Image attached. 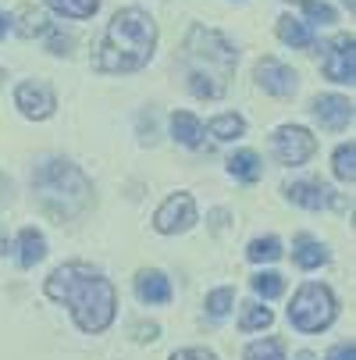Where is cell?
<instances>
[{"mask_svg": "<svg viewBox=\"0 0 356 360\" xmlns=\"http://www.w3.org/2000/svg\"><path fill=\"white\" fill-rule=\"evenodd\" d=\"M46 296L54 303H65L72 311V321L86 335L107 332L118 318V292L111 278H104L89 264H61L54 275L46 278Z\"/></svg>", "mask_w": 356, "mask_h": 360, "instance_id": "6da1fadb", "label": "cell"}, {"mask_svg": "<svg viewBox=\"0 0 356 360\" xmlns=\"http://www.w3.org/2000/svg\"><path fill=\"white\" fill-rule=\"evenodd\" d=\"M154 46H157V25L143 8H121L104 39H100V50H96V68L107 72V75H128V72H139L143 65H150L154 58Z\"/></svg>", "mask_w": 356, "mask_h": 360, "instance_id": "7a4b0ae2", "label": "cell"}, {"mask_svg": "<svg viewBox=\"0 0 356 360\" xmlns=\"http://www.w3.org/2000/svg\"><path fill=\"white\" fill-rule=\"evenodd\" d=\"M182 68H185L192 96L218 100V96L228 93V82H232V72H235V46L218 29L192 25L189 39H185Z\"/></svg>", "mask_w": 356, "mask_h": 360, "instance_id": "3957f363", "label": "cell"}, {"mask_svg": "<svg viewBox=\"0 0 356 360\" xmlns=\"http://www.w3.org/2000/svg\"><path fill=\"white\" fill-rule=\"evenodd\" d=\"M32 189H36V200L46 214L54 218H79L82 211H89L93 203V182L72 165V161H61V158H46L36 165L32 172Z\"/></svg>", "mask_w": 356, "mask_h": 360, "instance_id": "277c9868", "label": "cell"}, {"mask_svg": "<svg viewBox=\"0 0 356 360\" xmlns=\"http://www.w3.org/2000/svg\"><path fill=\"white\" fill-rule=\"evenodd\" d=\"M335 318H338V300H335V292H331L324 282H303V285L292 292L289 321H292L296 332L317 335V332L331 328Z\"/></svg>", "mask_w": 356, "mask_h": 360, "instance_id": "5b68a950", "label": "cell"}, {"mask_svg": "<svg viewBox=\"0 0 356 360\" xmlns=\"http://www.w3.org/2000/svg\"><path fill=\"white\" fill-rule=\"evenodd\" d=\"M192 225H196V200L189 193L168 196L154 214V229L161 236H178V232H189Z\"/></svg>", "mask_w": 356, "mask_h": 360, "instance_id": "8992f818", "label": "cell"}, {"mask_svg": "<svg viewBox=\"0 0 356 360\" xmlns=\"http://www.w3.org/2000/svg\"><path fill=\"white\" fill-rule=\"evenodd\" d=\"M314 150H317V139L303 129V125H282L275 132V153H278V161L282 165H307L314 158Z\"/></svg>", "mask_w": 356, "mask_h": 360, "instance_id": "52a82bcc", "label": "cell"}, {"mask_svg": "<svg viewBox=\"0 0 356 360\" xmlns=\"http://www.w3.org/2000/svg\"><path fill=\"white\" fill-rule=\"evenodd\" d=\"M356 43H352V36L345 32V36H335L328 46H324V58H321V68H324V75L331 79V82H349L352 86V79H356V50H352Z\"/></svg>", "mask_w": 356, "mask_h": 360, "instance_id": "ba28073f", "label": "cell"}, {"mask_svg": "<svg viewBox=\"0 0 356 360\" xmlns=\"http://www.w3.org/2000/svg\"><path fill=\"white\" fill-rule=\"evenodd\" d=\"M15 104H18V111H22L25 118L43 122V118L54 115L58 96H54V89H50L46 82H22V86L15 89Z\"/></svg>", "mask_w": 356, "mask_h": 360, "instance_id": "9c48e42d", "label": "cell"}, {"mask_svg": "<svg viewBox=\"0 0 356 360\" xmlns=\"http://www.w3.org/2000/svg\"><path fill=\"white\" fill-rule=\"evenodd\" d=\"M257 82H261L271 96H292L296 86H299V75H296L289 65H282V61H275V58H264V61H257Z\"/></svg>", "mask_w": 356, "mask_h": 360, "instance_id": "30bf717a", "label": "cell"}, {"mask_svg": "<svg viewBox=\"0 0 356 360\" xmlns=\"http://www.w3.org/2000/svg\"><path fill=\"white\" fill-rule=\"evenodd\" d=\"M136 296H139L143 303H150V307H164V303H171L175 289H171V278H168L164 271L143 268V271L136 275Z\"/></svg>", "mask_w": 356, "mask_h": 360, "instance_id": "8fae6325", "label": "cell"}, {"mask_svg": "<svg viewBox=\"0 0 356 360\" xmlns=\"http://www.w3.org/2000/svg\"><path fill=\"white\" fill-rule=\"evenodd\" d=\"M314 118H317L324 129L338 132V129H345V125L352 122V104H349L345 96H338V93L317 96V100H314Z\"/></svg>", "mask_w": 356, "mask_h": 360, "instance_id": "7c38bea8", "label": "cell"}, {"mask_svg": "<svg viewBox=\"0 0 356 360\" xmlns=\"http://www.w3.org/2000/svg\"><path fill=\"white\" fill-rule=\"evenodd\" d=\"M285 193H289L292 203H299V207H307V211H321L328 203H335V196L324 182H292Z\"/></svg>", "mask_w": 356, "mask_h": 360, "instance_id": "4fadbf2b", "label": "cell"}, {"mask_svg": "<svg viewBox=\"0 0 356 360\" xmlns=\"http://www.w3.org/2000/svg\"><path fill=\"white\" fill-rule=\"evenodd\" d=\"M292 261H296L303 271H314V268L328 264V250H324L317 239H310V236H299L296 246H292Z\"/></svg>", "mask_w": 356, "mask_h": 360, "instance_id": "5bb4252c", "label": "cell"}, {"mask_svg": "<svg viewBox=\"0 0 356 360\" xmlns=\"http://www.w3.org/2000/svg\"><path fill=\"white\" fill-rule=\"evenodd\" d=\"M171 136L182 143V146H199L203 143V125H199V118L196 115H189V111H175L171 115Z\"/></svg>", "mask_w": 356, "mask_h": 360, "instance_id": "9a60e30c", "label": "cell"}, {"mask_svg": "<svg viewBox=\"0 0 356 360\" xmlns=\"http://www.w3.org/2000/svg\"><path fill=\"white\" fill-rule=\"evenodd\" d=\"M43 257H46V239H43V232L22 229V236H18V261H22V268H36Z\"/></svg>", "mask_w": 356, "mask_h": 360, "instance_id": "2e32d148", "label": "cell"}, {"mask_svg": "<svg viewBox=\"0 0 356 360\" xmlns=\"http://www.w3.org/2000/svg\"><path fill=\"white\" fill-rule=\"evenodd\" d=\"M275 314H271V307H264L261 300H249L242 303V314H239V332H264L271 328Z\"/></svg>", "mask_w": 356, "mask_h": 360, "instance_id": "e0dca14e", "label": "cell"}, {"mask_svg": "<svg viewBox=\"0 0 356 360\" xmlns=\"http://www.w3.org/2000/svg\"><path fill=\"white\" fill-rule=\"evenodd\" d=\"M278 36L292 46H314V29L307 22H299L296 15H282L278 18Z\"/></svg>", "mask_w": 356, "mask_h": 360, "instance_id": "ac0fdd59", "label": "cell"}, {"mask_svg": "<svg viewBox=\"0 0 356 360\" xmlns=\"http://www.w3.org/2000/svg\"><path fill=\"white\" fill-rule=\"evenodd\" d=\"M242 360H285V339H278V335L253 339L242 349Z\"/></svg>", "mask_w": 356, "mask_h": 360, "instance_id": "d6986e66", "label": "cell"}, {"mask_svg": "<svg viewBox=\"0 0 356 360\" xmlns=\"http://www.w3.org/2000/svg\"><path fill=\"white\" fill-rule=\"evenodd\" d=\"M228 172L235 179H242V182H257L264 168H261V158L253 150H239V153H232V158H228Z\"/></svg>", "mask_w": 356, "mask_h": 360, "instance_id": "ffe728a7", "label": "cell"}, {"mask_svg": "<svg viewBox=\"0 0 356 360\" xmlns=\"http://www.w3.org/2000/svg\"><path fill=\"white\" fill-rule=\"evenodd\" d=\"M46 8L65 15V18H93L100 0H46Z\"/></svg>", "mask_w": 356, "mask_h": 360, "instance_id": "44dd1931", "label": "cell"}, {"mask_svg": "<svg viewBox=\"0 0 356 360\" xmlns=\"http://www.w3.org/2000/svg\"><path fill=\"white\" fill-rule=\"evenodd\" d=\"M207 318H214V321H221V318H228L232 314V307H235V289L232 285H221V289H214V292H207Z\"/></svg>", "mask_w": 356, "mask_h": 360, "instance_id": "7402d4cb", "label": "cell"}, {"mask_svg": "<svg viewBox=\"0 0 356 360\" xmlns=\"http://www.w3.org/2000/svg\"><path fill=\"white\" fill-rule=\"evenodd\" d=\"M246 257H249L253 264H271V261H278V257H282V239H275V236L253 239L249 250H246Z\"/></svg>", "mask_w": 356, "mask_h": 360, "instance_id": "603a6c76", "label": "cell"}, {"mask_svg": "<svg viewBox=\"0 0 356 360\" xmlns=\"http://www.w3.org/2000/svg\"><path fill=\"white\" fill-rule=\"evenodd\" d=\"M249 285H253V292L264 296V300H278L285 292V278L278 271H257V275L249 278Z\"/></svg>", "mask_w": 356, "mask_h": 360, "instance_id": "cb8c5ba5", "label": "cell"}, {"mask_svg": "<svg viewBox=\"0 0 356 360\" xmlns=\"http://www.w3.org/2000/svg\"><path fill=\"white\" fill-rule=\"evenodd\" d=\"M211 136L214 139H221V143H228V139H239L242 132H246V122L239 118V115H218V118H211Z\"/></svg>", "mask_w": 356, "mask_h": 360, "instance_id": "d4e9b609", "label": "cell"}, {"mask_svg": "<svg viewBox=\"0 0 356 360\" xmlns=\"http://www.w3.org/2000/svg\"><path fill=\"white\" fill-rule=\"evenodd\" d=\"M43 32H50L46 15L36 11V8H22V15H18V36L32 39V36H43Z\"/></svg>", "mask_w": 356, "mask_h": 360, "instance_id": "484cf974", "label": "cell"}, {"mask_svg": "<svg viewBox=\"0 0 356 360\" xmlns=\"http://www.w3.org/2000/svg\"><path fill=\"white\" fill-rule=\"evenodd\" d=\"M335 175L342 182H356V146L352 143H342L335 150Z\"/></svg>", "mask_w": 356, "mask_h": 360, "instance_id": "4316f807", "label": "cell"}, {"mask_svg": "<svg viewBox=\"0 0 356 360\" xmlns=\"http://www.w3.org/2000/svg\"><path fill=\"white\" fill-rule=\"evenodd\" d=\"M303 11H307L314 22H321V25H331L335 22V11L324 4V0H303Z\"/></svg>", "mask_w": 356, "mask_h": 360, "instance_id": "83f0119b", "label": "cell"}, {"mask_svg": "<svg viewBox=\"0 0 356 360\" xmlns=\"http://www.w3.org/2000/svg\"><path fill=\"white\" fill-rule=\"evenodd\" d=\"M168 360H218V353L207 349V346H182V349H175Z\"/></svg>", "mask_w": 356, "mask_h": 360, "instance_id": "f1b7e54d", "label": "cell"}, {"mask_svg": "<svg viewBox=\"0 0 356 360\" xmlns=\"http://www.w3.org/2000/svg\"><path fill=\"white\" fill-rule=\"evenodd\" d=\"M132 339L136 342H157L161 339V325L157 321H136L132 325Z\"/></svg>", "mask_w": 356, "mask_h": 360, "instance_id": "f546056e", "label": "cell"}, {"mask_svg": "<svg viewBox=\"0 0 356 360\" xmlns=\"http://www.w3.org/2000/svg\"><path fill=\"white\" fill-rule=\"evenodd\" d=\"M324 360H356V342H352V339H345V342H335V346L324 353Z\"/></svg>", "mask_w": 356, "mask_h": 360, "instance_id": "4dcf8cb0", "label": "cell"}, {"mask_svg": "<svg viewBox=\"0 0 356 360\" xmlns=\"http://www.w3.org/2000/svg\"><path fill=\"white\" fill-rule=\"evenodd\" d=\"M72 36H65V32H50V50H54V54H68L72 50Z\"/></svg>", "mask_w": 356, "mask_h": 360, "instance_id": "1f68e13d", "label": "cell"}, {"mask_svg": "<svg viewBox=\"0 0 356 360\" xmlns=\"http://www.w3.org/2000/svg\"><path fill=\"white\" fill-rule=\"evenodd\" d=\"M292 360H317V353H310V349H299V353H292Z\"/></svg>", "mask_w": 356, "mask_h": 360, "instance_id": "d6a6232c", "label": "cell"}, {"mask_svg": "<svg viewBox=\"0 0 356 360\" xmlns=\"http://www.w3.org/2000/svg\"><path fill=\"white\" fill-rule=\"evenodd\" d=\"M4 196H8V179L0 175V203H4Z\"/></svg>", "mask_w": 356, "mask_h": 360, "instance_id": "836d02e7", "label": "cell"}, {"mask_svg": "<svg viewBox=\"0 0 356 360\" xmlns=\"http://www.w3.org/2000/svg\"><path fill=\"white\" fill-rule=\"evenodd\" d=\"M4 36H8V18L0 15V39H4Z\"/></svg>", "mask_w": 356, "mask_h": 360, "instance_id": "e575fe53", "label": "cell"}, {"mask_svg": "<svg viewBox=\"0 0 356 360\" xmlns=\"http://www.w3.org/2000/svg\"><path fill=\"white\" fill-rule=\"evenodd\" d=\"M342 4H345V8H349V11H352V0H342Z\"/></svg>", "mask_w": 356, "mask_h": 360, "instance_id": "d590c367", "label": "cell"}, {"mask_svg": "<svg viewBox=\"0 0 356 360\" xmlns=\"http://www.w3.org/2000/svg\"><path fill=\"white\" fill-rule=\"evenodd\" d=\"M0 253H8V250H4V239H0Z\"/></svg>", "mask_w": 356, "mask_h": 360, "instance_id": "8d00e7d4", "label": "cell"}]
</instances>
